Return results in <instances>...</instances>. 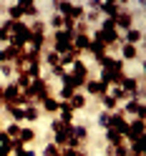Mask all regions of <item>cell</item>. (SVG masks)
Returning a JSON list of instances; mask_svg holds the SVG:
<instances>
[{"mask_svg":"<svg viewBox=\"0 0 146 156\" xmlns=\"http://www.w3.org/2000/svg\"><path fill=\"white\" fill-rule=\"evenodd\" d=\"M28 41H30V25H28L25 20L13 23V28H10V45L25 51V48H28Z\"/></svg>","mask_w":146,"mask_h":156,"instance_id":"6da1fadb","label":"cell"},{"mask_svg":"<svg viewBox=\"0 0 146 156\" xmlns=\"http://www.w3.org/2000/svg\"><path fill=\"white\" fill-rule=\"evenodd\" d=\"M121 91L126 93V98H139L144 101V88H141V78H136V76H123V81H121Z\"/></svg>","mask_w":146,"mask_h":156,"instance_id":"7a4b0ae2","label":"cell"},{"mask_svg":"<svg viewBox=\"0 0 146 156\" xmlns=\"http://www.w3.org/2000/svg\"><path fill=\"white\" fill-rule=\"evenodd\" d=\"M91 38H93V41H98V43H103L106 48H113V45L121 43L119 30H98V28H96V33H93Z\"/></svg>","mask_w":146,"mask_h":156,"instance_id":"3957f363","label":"cell"},{"mask_svg":"<svg viewBox=\"0 0 146 156\" xmlns=\"http://www.w3.org/2000/svg\"><path fill=\"white\" fill-rule=\"evenodd\" d=\"M144 131H146L144 119H134V121H129V129H126V133H123L126 144H131V141H136V139H144Z\"/></svg>","mask_w":146,"mask_h":156,"instance_id":"277c9868","label":"cell"},{"mask_svg":"<svg viewBox=\"0 0 146 156\" xmlns=\"http://www.w3.org/2000/svg\"><path fill=\"white\" fill-rule=\"evenodd\" d=\"M109 88H111V86L101 83L98 78H88V81H86V86H83V91L88 93V96H96V98H103V96H109Z\"/></svg>","mask_w":146,"mask_h":156,"instance_id":"5b68a950","label":"cell"},{"mask_svg":"<svg viewBox=\"0 0 146 156\" xmlns=\"http://www.w3.org/2000/svg\"><path fill=\"white\" fill-rule=\"evenodd\" d=\"M3 101H5V106H20V88L10 81L8 86H3ZM3 106V108H5ZM23 108V106H20Z\"/></svg>","mask_w":146,"mask_h":156,"instance_id":"8992f818","label":"cell"},{"mask_svg":"<svg viewBox=\"0 0 146 156\" xmlns=\"http://www.w3.org/2000/svg\"><path fill=\"white\" fill-rule=\"evenodd\" d=\"M109 129L119 131L121 136L126 133V129H129V121H126V113H123V111H113V113H111V119H109Z\"/></svg>","mask_w":146,"mask_h":156,"instance_id":"52a82bcc","label":"cell"},{"mask_svg":"<svg viewBox=\"0 0 146 156\" xmlns=\"http://www.w3.org/2000/svg\"><path fill=\"white\" fill-rule=\"evenodd\" d=\"M123 113L136 116V119H146V106H144V101H139V98H131L129 103H126Z\"/></svg>","mask_w":146,"mask_h":156,"instance_id":"ba28073f","label":"cell"},{"mask_svg":"<svg viewBox=\"0 0 146 156\" xmlns=\"http://www.w3.org/2000/svg\"><path fill=\"white\" fill-rule=\"evenodd\" d=\"M134 28V13L131 10H121L116 15V30H131Z\"/></svg>","mask_w":146,"mask_h":156,"instance_id":"9c48e42d","label":"cell"},{"mask_svg":"<svg viewBox=\"0 0 146 156\" xmlns=\"http://www.w3.org/2000/svg\"><path fill=\"white\" fill-rule=\"evenodd\" d=\"M18 53H20V48H15L8 43L3 51H0V66H13V61L18 58Z\"/></svg>","mask_w":146,"mask_h":156,"instance_id":"30bf717a","label":"cell"},{"mask_svg":"<svg viewBox=\"0 0 146 156\" xmlns=\"http://www.w3.org/2000/svg\"><path fill=\"white\" fill-rule=\"evenodd\" d=\"M88 43H91V35H86V33H76L73 35V51H78L81 55L88 51Z\"/></svg>","mask_w":146,"mask_h":156,"instance_id":"8fae6325","label":"cell"},{"mask_svg":"<svg viewBox=\"0 0 146 156\" xmlns=\"http://www.w3.org/2000/svg\"><path fill=\"white\" fill-rule=\"evenodd\" d=\"M68 73L76 76V78H91V76H88V73H91V71H88V66H86L81 58H78V61H73V66L68 68Z\"/></svg>","mask_w":146,"mask_h":156,"instance_id":"7c38bea8","label":"cell"},{"mask_svg":"<svg viewBox=\"0 0 146 156\" xmlns=\"http://www.w3.org/2000/svg\"><path fill=\"white\" fill-rule=\"evenodd\" d=\"M61 111V101L55 96H48V98L41 103V113H58Z\"/></svg>","mask_w":146,"mask_h":156,"instance_id":"4fadbf2b","label":"cell"},{"mask_svg":"<svg viewBox=\"0 0 146 156\" xmlns=\"http://www.w3.org/2000/svg\"><path fill=\"white\" fill-rule=\"evenodd\" d=\"M20 10H23V18H35L38 20V15H41V10H38V5L35 3H30V0H20Z\"/></svg>","mask_w":146,"mask_h":156,"instance_id":"5bb4252c","label":"cell"},{"mask_svg":"<svg viewBox=\"0 0 146 156\" xmlns=\"http://www.w3.org/2000/svg\"><path fill=\"white\" fill-rule=\"evenodd\" d=\"M63 18H71L73 23H81L83 18H86V8H83V5H71V10H68Z\"/></svg>","mask_w":146,"mask_h":156,"instance_id":"9a60e30c","label":"cell"},{"mask_svg":"<svg viewBox=\"0 0 146 156\" xmlns=\"http://www.w3.org/2000/svg\"><path fill=\"white\" fill-rule=\"evenodd\" d=\"M106 156H129V144H119V146H106Z\"/></svg>","mask_w":146,"mask_h":156,"instance_id":"2e32d148","label":"cell"},{"mask_svg":"<svg viewBox=\"0 0 146 156\" xmlns=\"http://www.w3.org/2000/svg\"><path fill=\"white\" fill-rule=\"evenodd\" d=\"M43 61L51 66V71H53V68H58V66H61V55H58V53H53L51 48H48V51H43Z\"/></svg>","mask_w":146,"mask_h":156,"instance_id":"e0dca14e","label":"cell"},{"mask_svg":"<svg viewBox=\"0 0 146 156\" xmlns=\"http://www.w3.org/2000/svg\"><path fill=\"white\" fill-rule=\"evenodd\" d=\"M23 111H25V121H38L41 119V106H35V103H28Z\"/></svg>","mask_w":146,"mask_h":156,"instance_id":"ac0fdd59","label":"cell"},{"mask_svg":"<svg viewBox=\"0 0 146 156\" xmlns=\"http://www.w3.org/2000/svg\"><path fill=\"white\" fill-rule=\"evenodd\" d=\"M5 111L10 113V119H13V123H20V121L25 119V111L20 108V106H5Z\"/></svg>","mask_w":146,"mask_h":156,"instance_id":"d6986e66","label":"cell"},{"mask_svg":"<svg viewBox=\"0 0 146 156\" xmlns=\"http://www.w3.org/2000/svg\"><path fill=\"white\" fill-rule=\"evenodd\" d=\"M106 141H109V146H119V144H123L126 139L119 133V131H113V129H106Z\"/></svg>","mask_w":146,"mask_h":156,"instance_id":"ffe728a7","label":"cell"},{"mask_svg":"<svg viewBox=\"0 0 146 156\" xmlns=\"http://www.w3.org/2000/svg\"><path fill=\"white\" fill-rule=\"evenodd\" d=\"M15 86H18V88H20V91H25L28 88V86H30L33 83V78L30 76H28V73H15V81H13Z\"/></svg>","mask_w":146,"mask_h":156,"instance_id":"44dd1931","label":"cell"},{"mask_svg":"<svg viewBox=\"0 0 146 156\" xmlns=\"http://www.w3.org/2000/svg\"><path fill=\"white\" fill-rule=\"evenodd\" d=\"M141 38H144V33L139 30V28H131V30H126V43H129V45L141 43Z\"/></svg>","mask_w":146,"mask_h":156,"instance_id":"7402d4cb","label":"cell"},{"mask_svg":"<svg viewBox=\"0 0 146 156\" xmlns=\"http://www.w3.org/2000/svg\"><path fill=\"white\" fill-rule=\"evenodd\" d=\"M101 103H103V111H106V113L119 111V101H116V98H111V96H103V98H101Z\"/></svg>","mask_w":146,"mask_h":156,"instance_id":"603a6c76","label":"cell"},{"mask_svg":"<svg viewBox=\"0 0 146 156\" xmlns=\"http://www.w3.org/2000/svg\"><path fill=\"white\" fill-rule=\"evenodd\" d=\"M121 55H123L121 61H134V58L139 55V53H136V45H129V43H123V45H121Z\"/></svg>","mask_w":146,"mask_h":156,"instance_id":"cb8c5ba5","label":"cell"},{"mask_svg":"<svg viewBox=\"0 0 146 156\" xmlns=\"http://www.w3.org/2000/svg\"><path fill=\"white\" fill-rule=\"evenodd\" d=\"M10 28H13L10 20L0 23V43H10Z\"/></svg>","mask_w":146,"mask_h":156,"instance_id":"d4e9b609","label":"cell"},{"mask_svg":"<svg viewBox=\"0 0 146 156\" xmlns=\"http://www.w3.org/2000/svg\"><path fill=\"white\" fill-rule=\"evenodd\" d=\"M71 136H73L76 141L83 144V141H88V129H86V126H73V133Z\"/></svg>","mask_w":146,"mask_h":156,"instance_id":"484cf974","label":"cell"},{"mask_svg":"<svg viewBox=\"0 0 146 156\" xmlns=\"http://www.w3.org/2000/svg\"><path fill=\"white\" fill-rule=\"evenodd\" d=\"M73 96H76V91L71 88V86H63V88H61V91H58V93H55V98H58V101H61V103H63V101H71V98H73Z\"/></svg>","mask_w":146,"mask_h":156,"instance_id":"4316f807","label":"cell"},{"mask_svg":"<svg viewBox=\"0 0 146 156\" xmlns=\"http://www.w3.org/2000/svg\"><path fill=\"white\" fill-rule=\"evenodd\" d=\"M86 103H88V101H86V96H81V93H76V96H73V98H71V101H68V106H71V108H73V111H78V108H83V106H86Z\"/></svg>","mask_w":146,"mask_h":156,"instance_id":"83f0119b","label":"cell"},{"mask_svg":"<svg viewBox=\"0 0 146 156\" xmlns=\"http://www.w3.org/2000/svg\"><path fill=\"white\" fill-rule=\"evenodd\" d=\"M30 33H33V35H45V23L41 20V18L30 23Z\"/></svg>","mask_w":146,"mask_h":156,"instance_id":"f1b7e54d","label":"cell"},{"mask_svg":"<svg viewBox=\"0 0 146 156\" xmlns=\"http://www.w3.org/2000/svg\"><path fill=\"white\" fill-rule=\"evenodd\" d=\"M18 139H20V141H23V146H25V144L35 141V131H33V129H20V136H18Z\"/></svg>","mask_w":146,"mask_h":156,"instance_id":"f546056e","label":"cell"},{"mask_svg":"<svg viewBox=\"0 0 146 156\" xmlns=\"http://www.w3.org/2000/svg\"><path fill=\"white\" fill-rule=\"evenodd\" d=\"M109 96L116 98V101H126V93L121 91V86H111V88H109Z\"/></svg>","mask_w":146,"mask_h":156,"instance_id":"4dcf8cb0","label":"cell"},{"mask_svg":"<svg viewBox=\"0 0 146 156\" xmlns=\"http://www.w3.org/2000/svg\"><path fill=\"white\" fill-rule=\"evenodd\" d=\"M41 156H61V149H58L55 144H48L45 149H43V154Z\"/></svg>","mask_w":146,"mask_h":156,"instance_id":"1f68e13d","label":"cell"},{"mask_svg":"<svg viewBox=\"0 0 146 156\" xmlns=\"http://www.w3.org/2000/svg\"><path fill=\"white\" fill-rule=\"evenodd\" d=\"M5 133L10 136V139H18V136H20V126H18V123H10V126H5Z\"/></svg>","mask_w":146,"mask_h":156,"instance_id":"d6a6232c","label":"cell"},{"mask_svg":"<svg viewBox=\"0 0 146 156\" xmlns=\"http://www.w3.org/2000/svg\"><path fill=\"white\" fill-rule=\"evenodd\" d=\"M51 28H53V30H63V15H53L51 18Z\"/></svg>","mask_w":146,"mask_h":156,"instance_id":"836d02e7","label":"cell"},{"mask_svg":"<svg viewBox=\"0 0 146 156\" xmlns=\"http://www.w3.org/2000/svg\"><path fill=\"white\" fill-rule=\"evenodd\" d=\"M98 30H116V20H111V18H103L101 25H98Z\"/></svg>","mask_w":146,"mask_h":156,"instance_id":"e575fe53","label":"cell"},{"mask_svg":"<svg viewBox=\"0 0 146 156\" xmlns=\"http://www.w3.org/2000/svg\"><path fill=\"white\" fill-rule=\"evenodd\" d=\"M61 156H86L83 149H61Z\"/></svg>","mask_w":146,"mask_h":156,"instance_id":"d590c367","label":"cell"},{"mask_svg":"<svg viewBox=\"0 0 146 156\" xmlns=\"http://www.w3.org/2000/svg\"><path fill=\"white\" fill-rule=\"evenodd\" d=\"M66 126H71V123H63L61 119H55V121L51 123V131H53V133H58V131H63V129H66Z\"/></svg>","mask_w":146,"mask_h":156,"instance_id":"8d00e7d4","label":"cell"},{"mask_svg":"<svg viewBox=\"0 0 146 156\" xmlns=\"http://www.w3.org/2000/svg\"><path fill=\"white\" fill-rule=\"evenodd\" d=\"M109 119H111V113H106V111H101V116H98V123L103 126V129H109Z\"/></svg>","mask_w":146,"mask_h":156,"instance_id":"74e56055","label":"cell"},{"mask_svg":"<svg viewBox=\"0 0 146 156\" xmlns=\"http://www.w3.org/2000/svg\"><path fill=\"white\" fill-rule=\"evenodd\" d=\"M86 18H88V23H96V20H101V13L96 10V8H93L91 13H86Z\"/></svg>","mask_w":146,"mask_h":156,"instance_id":"f35d334b","label":"cell"},{"mask_svg":"<svg viewBox=\"0 0 146 156\" xmlns=\"http://www.w3.org/2000/svg\"><path fill=\"white\" fill-rule=\"evenodd\" d=\"M10 141H13V139H10V136L5 133V129H0V146H8Z\"/></svg>","mask_w":146,"mask_h":156,"instance_id":"ab89813d","label":"cell"},{"mask_svg":"<svg viewBox=\"0 0 146 156\" xmlns=\"http://www.w3.org/2000/svg\"><path fill=\"white\" fill-rule=\"evenodd\" d=\"M15 156H38V154L30 151V149H20V151H15Z\"/></svg>","mask_w":146,"mask_h":156,"instance_id":"60d3db41","label":"cell"},{"mask_svg":"<svg viewBox=\"0 0 146 156\" xmlns=\"http://www.w3.org/2000/svg\"><path fill=\"white\" fill-rule=\"evenodd\" d=\"M0 73L3 76H13L15 71H13V66H0Z\"/></svg>","mask_w":146,"mask_h":156,"instance_id":"b9f144b4","label":"cell"},{"mask_svg":"<svg viewBox=\"0 0 146 156\" xmlns=\"http://www.w3.org/2000/svg\"><path fill=\"white\" fill-rule=\"evenodd\" d=\"M13 154V149H10V144L8 146H0V156H10Z\"/></svg>","mask_w":146,"mask_h":156,"instance_id":"7bdbcfd3","label":"cell"},{"mask_svg":"<svg viewBox=\"0 0 146 156\" xmlns=\"http://www.w3.org/2000/svg\"><path fill=\"white\" fill-rule=\"evenodd\" d=\"M5 106V101H3V86H0V108Z\"/></svg>","mask_w":146,"mask_h":156,"instance_id":"ee69618b","label":"cell"},{"mask_svg":"<svg viewBox=\"0 0 146 156\" xmlns=\"http://www.w3.org/2000/svg\"><path fill=\"white\" fill-rule=\"evenodd\" d=\"M0 129H3V121H0Z\"/></svg>","mask_w":146,"mask_h":156,"instance_id":"f6af8a7d","label":"cell"},{"mask_svg":"<svg viewBox=\"0 0 146 156\" xmlns=\"http://www.w3.org/2000/svg\"><path fill=\"white\" fill-rule=\"evenodd\" d=\"M129 156H131V154H129Z\"/></svg>","mask_w":146,"mask_h":156,"instance_id":"bcb514c9","label":"cell"}]
</instances>
